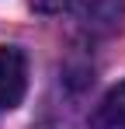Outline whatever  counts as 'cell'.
<instances>
[{
	"instance_id": "1",
	"label": "cell",
	"mask_w": 125,
	"mask_h": 129,
	"mask_svg": "<svg viewBox=\"0 0 125 129\" xmlns=\"http://www.w3.org/2000/svg\"><path fill=\"white\" fill-rule=\"evenodd\" d=\"M28 91V59L18 45H0V108H18Z\"/></svg>"
},
{
	"instance_id": "3",
	"label": "cell",
	"mask_w": 125,
	"mask_h": 129,
	"mask_svg": "<svg viewBox=\"0 0 125 129\" xmlns=\"http://www.w3.org/2000/svg\"><path fill=\"white\" fill-rule=\"evenodd\" d=\"M90 129H125V80L101 98L90 115Z\"/></svg>"
},
{
	"instance_id": "2",
	"label": "cell",
	"mask_w": 125,
	"mask_h": 129,
	"mask_svg": "<svg viewBox=\"0 0 125 129\" xmlns=\"http://www.w3.org/2000/svg\"><path fill=\"white\" fill-rule=\"evenodd\" d=\"M77 11V21L94 31V35H108L115 31L125 18V0H77L73 4Z\"/></svg>"
},
{
	"instance_id": "4",
	"label": "cell",
	"mask_w": 125,
	"mask_h": 129,
	"mask_svg": "<svg viewBox=\"0 0 125 129\" xmlns=\"http://www.w3.org/2000/svg\"><path fill=\"white\" fill-rule=\"evenodd\" d=\"M70 0H31V11H66Z\"/></svg>"
}]
</instances>
